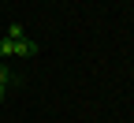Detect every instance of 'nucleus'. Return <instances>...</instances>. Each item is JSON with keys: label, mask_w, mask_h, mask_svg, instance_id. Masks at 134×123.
I'll return each mask as SVG.
<instances>
[{"label": "nucleus", "mask_w": 134, "mask_h": 123, "mask_svg": "<svg viewBox=\"0 0 134 123\" xmlns=\"http://www.w3.org/2000/svg\"><path fill=\"white\" fill-rule=\"evenodd\" d=\"M0 56H4V60H8V56H15V41H8V38H0Z\"/></svg>", "instance_id": "obj_2"}, {"label": "nucleus", "mask_w": 134, "mask_h": 123, "mask_svg": "<svg viewBox=\"0 0 134 123\" xmlns=\"http://www.w3.org/2000/svg\"><path fill=\"white\" fill-rule=\"evenodd\" d=\"M11 41V38H8ZM34 52H37V45H34L30 38H23V41H15V56H34Z\"/></svg>", "instance_id": "obj_1"}, {"label": "nucleus", "mask_w": 134, "mask_h": 123, "mask_svg": "<svg viewBox=\"0 0 134 123\" xmlns=\"http://www.w3.org/2000/svg\"><path fill=\"white\" fill-rule=\"evenodd\" d=\"M4 97H8V86H0V101H4Z\"/></svg>", "instance_id": "obj_5"}, {"label": "nucleus", "mask_w": 134, "mask_h": 123, "mask_svg": "<svg viewBox=\"0 0 134 123\" xmlns=\"http://www.w3.org/2000/svg\"><path fill=\"white\" fill-rule=\"evenodd\" d=\"M8 38H11V41H23L26 34H23V26H19V23H11V26H8Z\"/></svg>", "instance_id": "obj_3"}, {"label": "nucleus", "mask_w": 134, "mask_h": 123, "mask_svg": "<svg viewBox=\"0 0 134 123\" xmlns=\"http://www.w3.org/2000/svg\"><path fill=\"white\" fill-rule=\"evenodd\" d=\"M0 86H11V71L8 67H0Z\"/></svg>", "instance_id": "obj_4"}]
</instances>
